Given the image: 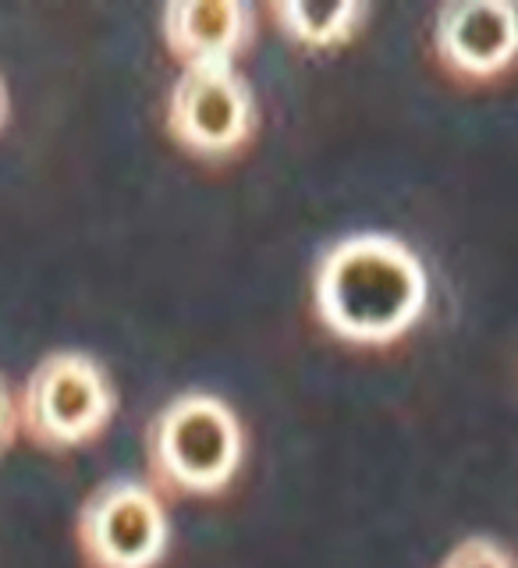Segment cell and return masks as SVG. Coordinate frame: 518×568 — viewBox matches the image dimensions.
I'll list each match as a JSON object with an SVG mask.
<instances>
[{"instance_id":"obj_4","label":"cell","mask_w":518,"mask_h":568,"mask_svg":"<svg viewBox=\"0 0 518 568\" xmlns=\"http://www.w3.org/2000/svg\"><path fill=\"white\" fill-rule=\"evenodd\" d=\"M85 568H160L171 550V515L150 479L114 476L89 490L75 515Z\"/></svg>"},{"instance_id":"obj_3","label":"cell","mask_w":518,"mask_h":568,"mask_svg":"<svg viewBox=\"0 0 518 568\" xmlns=\"http://www.w3.org/2000/svg\"><path fill=\"white\" fill-rule=\"evenodd\" d=\"M114 416L118 387L111 373L82 348L47 352L18 395V426L26 440L53 455L93 444Z\"/></svg>"},{"instance_id":"obj_1","label":"cell","mask_w":518,"mask_h":568,"mask_svg":"<svg viewBox=\"0 0 518 568\" xmlns=\"http://www.w3.org/2000/svg\"><path fill=\"white\" fill-rule=\"evenodd\" d=\"M313 313L337 342L384 348L430 306L426 263L402 235L355 231L331 242L313 266Z\"/></svg>"},{"instance_id":"obj_6","label":"cell","mask_w":518,"mask_h":568,"mask_svg":"<svg viewBox=\"0 0 518 568\" xmlns=\"http://www.w3.org/2000/svg\"><path fill=\"white\" fill-rule=\"evenodd\" d=\"M434 50L458 79H497L518 61L515 0H455L434 14Z\"/></svg>"},{"instance_id":"obj_5","label":"cell","mask_w":518,"mask_h":568,"mask_svg":"<svg viewBox=\"0 0 518 568\" xmlns=\"http://www.w3.org/2000/svg\"><path fill=\"white\" fill-rule=\"evenodd\" d=\"M164 129L192 156L231 160L256 135L253 85L235 64L182 68L167 93Z\"/></svg>"},{"instance_id":"obj_8","label":"cell","mask_w":518,"mask_h":568,"mask_svg":"<svg viewBox=\"0 0 518 568\" xmlns=\"http://www.w3.org/2000/svg\"><path fill=\"white\" fill-rule=\"evenodd\" d=\"M277 29L309 50H331L348 43L359 32L363 18H369L366 4L342 0V4H295V0H281V4L266 8Z\"/></svg>"},{"instance_id":"obj_9","label":"cell","mask_w":518,"mask_h":568,"mask_svg":"<svg viewBox=\"0 0 518 568\" xmlns=\"http://www.w3.org/2000/svg\"><path fill=\"white\" fill-rule=\"evenodd\" d=\"M437 568H518V558L490 532H473L451 544Z\"/></svg>"},{"instance_id":"obj_7","label":"cell","mask_w":518,"mask_h":568,"mask_svg":"<svg viewBox=\"0 0 518 568\" xmlns=\"http://www.w3.org/2000/svg\"><path fill=\"white\" fill-rule=\"evenodd\" d=\"M256 36V11L238 0H177L160 11V40L182 68H224Z\"/></svg>"},{"instance_id":"obj_10","label":"cell","mask_w":518,"mask_h":568,"mask_svg":"<svg viewBox=\"0 0 518 568\" xmlns=\"http://www.w3.org/2000/svg\"><path fill=\"white\" fill-rule=\"evenodd\" d=\"M18 434H22V426H18V398L8 390V381L0 377V455L11 448Z\"/></svg>"},{"instance_id":"obj_2","label":"cell","mask_w":518,"mask_h":568,"mask_svg":"<svg viewBox=\"0 0 518 568\" xmlns=\"http://www.w3.org/2000/svg\"><path fill=\"white\" fill-rule=\"evenodd\" d=\"M150 479L167 497H213L245 462V426L213 390H182L146 426Z\"/></svg>"},{"instance_id":"obj_11","label":"cell","mask_w":518,"mask_h":568,"mask_svg":"<svg viewBox=\"0 0 518 568\" xmlns=\"http://www.w3.org/2000/svg\"><path fill=\"white\" fill-rule=\"evenodd\" d=\"M8 114H11V97H8V82H4V75H0V132H4Z\"/></svg>"}]
</instances>
